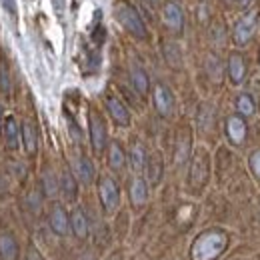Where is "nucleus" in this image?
Returning a JSON list of instances; mask_svg holds the SVG:
<instances>
[{"instance_id":"7c9ffc66","label":"nucleus","mask_w":260,"mask_h":260,"mask_svg":"<svg viewBox=\"0 0 260 260\" xmlns=\"http://www.w3.org/2000/svg\"><path fill=\"white\" fill-rule=\"evenodd\" d=\"M140 2H142L144 6H148V8H152V6L156 4V0H140Z\"/></svg>"},{"instance_id":"a878e982","label":"nucleus","mask_w":260,"mask_h":260,"mask_svg":"<svg viewBox=\"0 0 260 260\" xmlns=\"http://www.w3.org/2000/svg\"><path fill=\"white\" fill-rule=\"evenodd\" d=\"M236 106L238 110L244 114V116H252L254 114V100L248 96V94H242V96L236 100Z\"/></svg>"},{"instance_id":"412c9836","label":"nucleus","mask_w":260,"mask_h":260,"mask_svg":"<svg viewBox=\"0 0 260 260\" xmlns=\"http://www.w3.org/2000/svg\"><path fill=\"white\" fill-rule=\"evenodd\" d=\"M146 158H148V156H146L144 146H142V144H132L128 160H130V166H132L134 172H140V170L146 166Z\"/></svg>"},{"instance_id":"1a4fd4ad","label":"nucleus","mask_w":260,"mask_h":260,"mask_svg":"<svg viewBox=\"0 0 260 260\" xmlns=\"http://www.w3.org/2000/svg\"><path fill=\"white\" fill-rule=\"evenodd\" d=\"M106 108L118 126H128L130 124V112L122 100H118L116 96H106Z\"/></svg>"},{"instance_id":"cd10ccee","label":"nucleus","mask_w":260,"mask_h":260,"mask_svg":"<svg viewBox=\"0 0 260 260\" xmlns=\"http://www.w3.org/2000/svg\"><path fill=\"white\" fill-rule=\"evenodd\" d=\"M104 36H106V32H104V26L102 24H96V28H94V32H92V40H94V44H102L104 42Z\"/></svg>"},{"instance_id":"ddd939ff","label":"nucleus","mask_w":260,"mask_h":260,"mask_svg":"<svg viewBox=\"0 0 260 260\" xmlns=\"http://www.w3.org/2000/svg\"><path fill=\"white\" fill-rule=\"evenodd\" d=\"M50 228H52L56 234H60V236L68 234L70 218H68V214H66V210L62 206H54V208H52V212H50Z\"/></svg>"},{"instance_id":"4be33fe9","label":"nucleus","mask_w":260,"mask_h":260,"mask_svg":"<svg viewBox=\"0 0 260 260\" xmlns=\"http://www.w3.org/2000/svg\"><path fill=\"white\" fill-rule=\"evenodd\" d=\"M144 168L148 172V180L152 184H156L160 180V176H162V158H160V154H152L150 158H146V166Z\"/></svg>"},{"instance_id":"2eb2a0df","label":"nucleus","mask_w":260,"mask_h":260,"mask_svg":"<svg viewBox=\"0 0 260 260\" xmlns=\"http://www.w3.org/2000/svg\"><path fill=\"white\" fill-rule=\"evenodd\" d=\"M18 246L10 232H0V258L2 260H16Z\"/></svg>"},{"instance_id":"393cba45","label":"nucleus","mask_w":260,"mask_h":260,"mask_svg":"<svg viewBox=\"0 0 260 260\" xmlns=\"http://www.w3.org/2000/svg\"><path fill=\"white\" fill-rule=\"evenodd\" d=\"M42 186H44L46 196H54L60 190V184H58V180H56V176H54L52 172H44V176H42Z\"/></svg>"},{"instance_id":"0eeeda50","label":"nucleus","mask_w":260,"mask_h":260,"mask_svg":"<svg viewBox=\"0 0 260 260\" xmlns=\"http://www.w3.org/2000/svg\"><path fill=\"white\" fill-rule=\"evenodd\" d=\"M0 130H2V138H4V144L10 148V150H16L20 146V126L16 122L14 116H4L2 118V124H0Z\"/></svg>"},{"instance_id":"f03ea898","label":"nucleus","mask_w":260,"mask_h":260,"mask_svg":"<svg viewBox=\"0 0 260 260\" xmlns=\"http://www.w3.org/2000/svg\"><path fill=\"white\" fill-rule=\"evenodd\" d=\"M226 246V234L222 232H206L202 236H198V240L192 246V258L194 260H212L216 258Z\"/></svg>"},{"instance_id":"2f4dec72","label":"nucleus","mask_w":260,"mask_h":260,"mask_svg":"<svg viewBox=\"0 0 260 260\" xmlns=\"http://www.w3.org/2000/svg\"><path fill=\"white\" fill-rule=\"evenodd\" d=\"M236 2H238V6H240V8H246V6L250 4V0H236Z\"/></svg>"},{"instance_id":"7ed1b4c3","label":"nucleus","mask_w":260,"mask_h":260,"mask_svg":"<svg viewBox=\"0 0 260 260\" xmlns=\"http://www.w3.org/2000/svg\"><path fill=\"white\" fill-rule=\"evenodd\" d=\"M256 22H258V12H256V10L246 12V14L234 24V30H232L234 42L240 44V46H244V44L252 38L254 30H256Z\"/></svg>"},{"instance_id":"6ab92c4d","label":"nucleus","mask_w":260,"mask_h":260,"mask_svg":"<svg viewBox=\"0 0 260 260\" xmlns=\"http://www.w3.org/2000/svg\"><path fill=\"white\" fill-rule=\"evenodd\" d=\"M70 226H72L74 234H76L78 238H86V234H88V220H86V214H84L80 208H76V210L72 212V216H70Z\"/></svg>"},{"instance_id":"423d86ee","label":"nucleus","mask_w":260,"mask_h":260,"mask_svg":"<svg viewBox=\"0 0 260 260\" xmlns=\"http://www.w3.org/2000/svg\"><path fill=\"white\" fill-rule=\"evenodd\" d=\"M162 20L172 32L180 34L184 30V12H182V8L176 2H166L164 4Z\"/></svg>"},{"instance_id":"c756f323","label":"nucleus","mask_w":260,"mask_h":260,"mask_svg":"<svg viewBox=\"0 0 260 260\" xmlns=\"http://www.w3.org/2000/svg\"><path fill=\"white\" fill-rule=\"evenodd\" d=\"M0 4L10 16H16V0H0Z\"/></svg>"},{"instance_id":"9b49d317","label":"nucleus","mask_w":260,"mask_h":260,"mask_svg":"<svg viewBox=\"0 0 260 260\" xmlns=\"http://www.w3.org/2000/svg\"><path fill=\"white\" fill-rule=\"evenodd\" d=\"M228 74H230V80L234 84H240L246 76V64H244V58L242 54L238 52H232L230 58H228Z\"/></svg>"},{"instance_id":"f8f14e48","label":"nucleus","mask_w":260,"mask_h":260,"mask_svg":"<svg viewBox=\"0 0 260 260\" xmlns=\"http://www.w3.org/2000/svg\"><path fill=\"white\" fill-rule=\"evenodd\" d=\"M206 174H208V164H206V156L202 152H198L192 160V168H190V182L194 186H202L206 182Z\"/></svg>"},{"instance_id":"5701e85b","label":"nucleus","mask_w":260,"mask_h":260,"mask_svg":"<svg viewBox=\"0 0 260 260\" xmlns=\"http://www.w3.org/2000/svg\"><path fill=\"white\" fill-rule=\"evenodd\" d=\"M124 162H126V154L122 150V146L118 142H112L110 144V154H108V164L112 170H122L124 168Z\"/></svg>"},{"instance_id":"c85d7f7f","label":"nucleus","mask_w":260,"mask_h":260,"mask_svg":"<svg viewBox=\"0 0 260 260\" xmlns=\"http://www.w3.org/2000/svg\"><path fill=\"white\" fill-rule=\"evenodd\" d=\"M250 168H252V172L260 178V150H256V152L250 156Z\"/></svg>"},{"instance_id":"dca6fc26","label":"nucleus","mask_w":260,"mask_h":260,"mask_svg":"<svg viewBox=\"0 0 260 260\" xmlns=\"http://www.w3.org/2000/svg\"><path fill=\"white\" fill-rule=\"evenodd\" d=\"M74 172H76L78 180L84 182V184H90L94 180V166L86 156H78L74 160Z\"/></svg>"},{"instance_id":"20e7f679","label":"nucleus","mask_w":260,"mask_h":260,"mask_svg":"<svg viewBox=\"0 0 260 260\" xmlns=\"http://www.w3.org/2000/svg\"><path fill=\"white\" fill-rule=\"evenodd\" d=\"M98 194H100V202L104 206L106 212H114L118 202H120V190L116 186V182L110 178V176H104L100 178V184H98Z\"/></svg>"},{"instance_id":"aec40b11","label":"nucleus","mask_w":260,"mask_h":260,"mask_svg":"<svg viewBox=\"0 0 260 260\" xmlns=\"http://www.w3.org/2000/svg\"><path fill=\"white\" fill-rule=\"evenodd\" d=\"M58 184H60V190H62V194H64L66 200H74L76 198V194H78V188H76V178L68 172V170H64L62 174H60V180H58Z\"/></svg>"},{"instance_id":"f3484780","label":"nucleus","mask_w":260,"mask_h":260,"mask_svg":"<svg viewBox=\"0 0 260 260\" xmlns=\"http://www.w3.org/2000/svg\"><path fill=\"white\" fill-rule=\"evenodd\" d=\"M130 200L134 206H142L148 200V186L142 178H134L130 184Z\"/></svg>"},{"instance_id":"bb28decb","label":"nucleus","mask_w":260,"mask_h":260,"mask_svg":"<svg viewBox=\"0 0 260 260\" xmlns=\"http://www.w3.org/2000/svg\"><path fill=\"white\" fill-rule=\"evenodd\" d=\"M0 90H2L4 94L10 92V74H8V68H6L4 62L0 64Z\"/></svg>"},{"instance_id":"6e6552de","label":"nucleus","mask_w":260,"mask_h":260,"mask_svg":"<svg viewBox=\"0 0 260 260\" xmlns=\"http://www.w3.org/2000/svg\"><path fill=\"white\" fill-rule=\"evenodd\" d=\"M152 98H154V106H156L158 114H162V116H170L172 114V110H174V98H172V92L164 84H156L154 86Z\"/></svg>"},{"instance_id":"39448f33","label":"nucleus","mask_w":260,"mask_h":260,"mask_svg":"<svg viewBox=\"0 0 260 260\" xmlns=\"http://www.w3.org/2000/svg\"><path fill=\"white\" fill-rule=\"evenodd\" d=\"M88 124H90V142H92V148L96 152H102L104 146H106V124L102 120V116L98 112H90L88 116Z\"/></svg>"},{"instance_id":"a211bd4d","label":"nucleus","mask_w":260,"mask_h":260,"mask_svg":"<svg viewBox=\"0 0 260 260\" xmlns=\"http://www.w3.org/2000/svg\"><path fill=\"white\" fill-rule=\"evenodd\" d=\"M130 80H132V86L138 94L148 92V76L138 64H132V68H130Z\"/></svg>"},{"instance_id":"f257e3e1","label":"nucleus","mask_w":260,"mask_h":260,"mask_svg":"<svg viewBox=\"0 0 260 260\" xmlns=\"http://www.w3.org/2000/svg\"><path fill=\"white\" fill-rule=\"evenodd\" d=\"M114 16H116V20L122 24V28L128 34H132L134 38H138V40H148L146 22H144V18L140 16V12H138L130 2H126V0L116 2V6H114Z\"/></svg>"},{"instance_id":"b1692460","label":"nucleus","mask_w":260,"mask_h":260,"mask_svg":"<svg viewBox=\"0 0 260 260\" xmlns=\"http://www.w3.org/2000/svg\"><path fill=\"white\" fill-rule=\"evenodd\" d=\"M164 58H166L168 64L174 66V68H178V66L182 64V54H180L178 46L172 44V42H166L164 44Z\"/></svg>"},{"instance_id":"9d476101","label":"nucleus","mask_w":260,"mask_h":260,"mask_svg":"<svg viewBox=\"0 0 260 260\" xmlns=\"http://www.w3.org/2000/svg\"><path fill=\"white\" fill-rule=\"evenodd\" d=\"M226 134L234 144H242L246 138V122L240 116H230L226 120Z\"/></svg>"},{"instance_id":"4468645a","label":"nucleus","mask_w":260,"mask_h":260,"mask_svg":"<svg viewBox=\"0 0 260 260\" xmlns=\"http://www.w3.org/2000/svg\"><path fill=\"white\" fill-rule=\"evenodd\" d=\"M20 136H22V144H24V150L28 154H34L36 148H38V132L34 128L32 122H22L20 126Z\"/></svg>"}]
</instances>
